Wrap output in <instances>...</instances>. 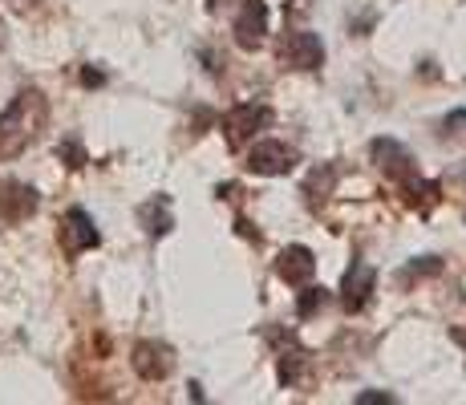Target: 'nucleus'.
I'll use <instances>...</instances> for the list:
<instances>
[{
	"mask_svg": "<svg viewBox=\"0 0 466 405\" xmlns=\"http://www.w3.org/2000/svg\"><path fill=\"white\" fill-rule=\"evenodd\" d=\"M272 337V345H276V373H280V385L284 390H304V385H312V357H309V349L300 345L292 332H268Z\"/></svg>",
	"mask_w": 466,
	"mask_h": 405,
	"instance_id": "f03ea898",
	"label": "nucleus"
},
{
	"mask_svg": "<svg viewBox=\"0 0 466 405\" xmlns=\"http://www.w3.org/2000/svg\"><path fill=\"white\" fill-rule=\"evenodd\" d=\"M130 361L142 381H167L175 373V349L163 345V340H138Z\"/></svg>",
	"mask_w": 466,
	"mask_h": 405,
	"instance_id": "423d86ee",
	"label": "nucleus"
},
{
	"mask_svg": "<svg viewBox=\"0 0 466 405\" xmlns=\"http://www.w3.org/2000/svg\"><path fill=\"white\" fill-rule=\"evenodd\" d=\"M223 5H228V0H208V8H211V13H219Z\"/></svg>",
	"mask_w": 466,
	"mask_h": 405,
	"instance_id": "5701e85b",
	"label": "nucleus"
},
{
	"mask_svg": "<svg viewBox=\"0 0 466 405\" xmlns=\"http://www.w3.org/2000/svg\"><path fill=\"white\" fill-rule=\"evenodd\" d=\"M434 272H442V259H438V256H422L418 264H410L406 272H401V280H422V276H434Z\"/></svg>",
	"mask_w": 466,
	"mask_h": 405,
	"instance_id": "f3484780",
	"label": "nucleus"
},
{
	"mask_svg": "<svg viewBox=\"0 0 466 405\" xmlns=\"http://www.w3.org/2000/svg\"><path fill=\"white\" fill-rule=\"evenodd\" d=\"M320 304H325V288H317V284H304V292H300V300H297V317L300 320H309L312 312H320Z\"/></svg>",
	"mask_w": 466,
	"mask_h": 405,
	"instance_id": "dca6fc26",
	"label": "nucleus"
},
{
	"mask_svg": "<svg viewBox=\"0 0 466 405\" xmlns=\"http://www.w3.org/2000/svg\"><path fill=\"white\" fill-rule=\"evenodd\" d=\"M333 183H337V167H329V162H325V167H317L309 178H304V199H309V203H320V199L329 195V187H333Z\"/></svg>",
	"mask_w": 466,
	"mask_h": 405,
	"instance_id": "2eb2a0df",
	"label": "nucleus"
},
{
	"mask_svg": "<svg viewBox=\"0 0 466 405\" xmlns=\"http://www.w3.org/2000/svg\"><path fill=\"white\" fill-rule=\"evenodd\" d=\"M41 195L29 183H16V178H0V223H25L37 215Z\"/></svg>",
	"mask_w": 466,
	"mask_h": 405,
	"instance_id": "0eeeda50",
	"label": "nucleus"
},
{
	"mask_svg": "<svg viewBox=\"0 0 466 405\" xmlns=\"http://www.w3.org/2000/svg\"><path fill=\"white\" fill-rule=\"evenodd\" d=\"M312 272H317V259H312V251L300 248V243H292V248H284L280 256H276V276H280L284 284L304 288V284H312Z\"/></svg>",
	"mask_w": 466,
	"mask_h": 405,
	"instance_id": "f8f14e48",
	"label": "nucleus"
},
{
	"mask_svg": "<svg viewBox=\"0 0 466 405\" xmlns=\"http://www.w3.org/2000/svg\"><path fill=\"white\" fill-rule=\"evenodd\" d=\"M264 126H272V110L268 106H236V110L223 118V134H228V147L231 150H244L248 138H256Z\"/></svg>",
	"mask_w": 466,
	"mask_h": 405,
	"instance_id": "39448f33",
	"label": "nucleus"
},
{
	"mask_svg": "<svg viewBox=\"0 0 466 405\" xmlns=\"http://www.w3.org/2000/svg\"><path fill=\"white\" fill-rule=\"evenodd\" d=\"M442 134L451 142H466V110H454V114H446V122H442Z\"/></svg>",
	"mask_w": 466,
	"mask_h": 405,
	"instance_id": "a211bd4d",
	"label": "nucleus"
},
{
	"mask_svg": "<svg viewBox=\"0 0 466 405\" xmlns=\"http://www.w3.org/2000/svg\"><path fill=\"white\" fill-rule=\"evenodd\" d=\"M138 223L147 228V236H167L170 228H175V211H170V199L167 195H150L147 203L138 207Z\"/></svg>",
	"mask_w": 466,
	"mask_h": 405,
	"instance_id": "4468645a",
	"label": "nucleus"
},
{
	"mask_svg": "<svg viewBox=\"0 0 466 405\" xmlns=\"http://www.w3.org/2000/svg\"><path fill=\"white\" fill-rule=\"evenodd\" d=\"M357 405H393V398H390V393H361Z\"/></svg>",
	"mask_w": 466,
	"mask_h": 405,
	"instance_id": "aec40b11",
	"label": "nucleus"
},
{
	"mask_svg": "<svg viewBox=\"0 0 466 405\" xmlns=\"http://www.w3.org/2000/svg\"><path fill=\"white\" fill-rule=\"evenodd\" d=\"M268 41V5L264 0H244L236 16V45L248 53H256Z\"/></svg>",
	"mask_w": 466,
	"mask_h": 405,
	"instance_id": "9b49d317",
	"label": "nucleus"
},
{
	"mask_svg": "<svg viewBox=\"0 0 466 405\" xmlns=\"http://www.w3.org/2000/svg\"><path fill=\"white\" fill-rule=\"evenodd\" d=\"M49 122V102L41 89H21L5 114H0V158H16L41 138Z\"/></svg>",
	"mask_w": 466,
	"mask_h": 405,
	"instance_id": "f257e3e1",
	"label": "nucleus"
},
{
	"mask_svg": "<svg viewBox=\"0 0 466 405\" xmlns=\"http://www.w3.org/2000/svg\"><path fill=\"white\" fill-rule=\"evenodd\" d=\"M102 74H97V69H82V86H102Z\"/></svg>",
	"mask_w": 466,
	"mask_h": 405,
	"instance_id": "412c9836",
	"label": "nucleus"
},
{
	"mask_svg": "<svg viewBox=\"0 0 466 405\" xmlns=\"http://www.w3.org/2000/svg\"><path fill=\"white\" fill-rule=\"evenodd\" d=\"M373 288H378V272H373L365 259L349 264L345 280H340V304H345V312H361L365 304H370Z\"/></svg>",
	"mask_w": 466,
	"mask_h": 405,
	"instance_id": "1a4fd4ad",
	"label": "nucleus"
},
{
	"mask_svg": "<svg viewBox=\"0 0 466 405\" xmlns=\"http://www.w3.org/2000/svg\"><path fill=\"white\" fill-rule=\"evenodd\" d=\"M370 155H373V162L381 167V175H390L393 183H401V178L418 175V158H414V150H406L401 142H393V138H378V142L370 147Z\"/></svg>",
	"mask_w": 466,
	"mask_h": 405,
	"instance_id": "9d476101",
	"label": "nucleus"
},
{
	"mask_svg": "<svg viewBox=\"0 0 466 405\" xmlns=\"http://www.w3.org/2000/svg\"><path fill=\"white\" fill-rule=\"evenodd\" d=\"M252 175H289L297 167V150L284 147V142H259V147L248 150V162H244Z\"/></svg>",
	"mask_w": 466,
	"mask_h": 405,
	"instance_id": "6e6552de",
	"label": "nucleus"
},
{
	"mask_svg": "<svg viewBox=\"0 0 466 405\" xmlns=\"http://www.w3.org/2000/svg\"><path fill=\"white\" fill-rule=\"evenodd\" d=\"M57 239H61V251H66V256H82V251H94L97 243H102V236H97V228H94V219H89L82 207H69V211L61 215Z\"/></svg>",
	"mask_w": 466,
	"mask_h": 405,
	"instance_id": "20e7f679",
	"label": "nucleus"
},
{
	"mask_svg": "<svg viewBox=\"0 0 466 405\" xmlns=\"http://www.w3.org/2000/svg\"><path fill=\"white\" fill-rule=\"evenodd\" d=\"M276 61L289 69H304V74H317L325 66V45L317 33H284L276 45Z\"/></svg>",
	"mask_w": 466,
	"mask_h": 405,
	"instance_id": "7ed1b4c3",
	"label": "nucleus"
},
{
	"mask_svg": "<svg viewBox=\"0 0 466 405\" xmlns=\"http://www.w3.org/2000/svg\"><path fill=\"white\" fill-rule=\"evenodd\" d=\"M401 199H406L410 211H418V215H430L438 207V199H442V191H438V183H430V178L422 175H410V178H401Z\"/></svg>",
	"mask_w": 466,
	"mask_h": 405,
	"instance_id": "ddd939ff",
	"label": "nucleus"
},
{
	"mask_svg": "<svg viewBox=\"0 0 466 405\" xmlns=\"http://www.w3.org/2000/svg\"><path fill=\"white\" fill-rule=\"evenodd\" d=\"M57 155L66 158V167H69V170H82V167H86V150L77 147V142H61Z\"/></svg>",
	"mask_w": 466,
	"mask_h": 405,
	"instance_id": "6ab92c4d",
	"label": "nucleus"
},
{
	"mask_svg": "<svg viewBox=\"0 0 466 405\" xmlns=\"http://www.w3.org/2000/svg\"><path fill=\"white\" fill-rule=\"evenodd\" d=\"M8 5H13V8H21V13H25V8H33V5H37V0H8Z\"/></svg>",
	"mask_w": 466,
	"mask_h": 405,
	"instance_id": "4be33fe9",
	"label": "nucleus"
}]
</instances>
